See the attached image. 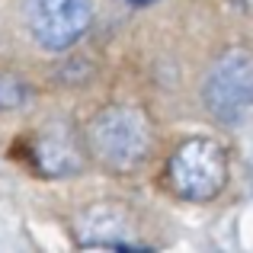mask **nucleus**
<instances>
[{
	"label": "nucleus",
	"mask_w": 253,
	"mask_h": 253,
	"mask_svg": "<svg viewBox=\"0 0 253 253\" xmlns=\"http://www.w3.org/2000/svg\"><path fill=\"white\" fill-rule=\"evenodd\" d=\"M84 148L103 170L116 176L138 173L148 164L151 148H154V131L151 119L138 106L112 103L99 109L84 128Z\"/></svg>",
	"instance_id": "nucleus-1"
},
{
	"label": "nucleus",
	"mask_w": 253,
	"mask_h": 253,
	"mask_svg": "<svg viewBox=\"0 0 253 253\" xmlns=\"http://www.w3.org/2000/svg\"><path fill=\"white\" fill-rule=\"evenodd\" d=\"M74 234L81 247H112V250H128L138 247L135 228H131L128 211L119 202H93L74 215Z\"/></svg>",
	"instance_id": "nucleus-5"
},
{
	"label": "nucleus",
	"mask_w": 253,
	"mask_h": 253,
	"mask_svg": "<svg viewBox=\"0 0 253 253\" xmlns=\"http://www.w3.org/2000/svg\"><path fill=\"white\" fill-rule=\"evenodd\" d=\"M32 99V86L26 84L23 74H13V71H0V112H13L23 109Z\"/></svg>",
	"instance_id": "nucleus-7"
},
{
	"label": "nucleus",
	"mask_w": 253,
	"mask_h": 253,
	"mask_svg": "<svg viewBox=\"0 0 253 253\" xmlns=\"http://www.w3.org/2000/svg\"><path fill=\"white\" fill-rule=\"evenodd\" d=\"M234 3H237V6H241V10H244V13H250V16H253V0H234Z\"/></svg>",
	"instance_id": "nucleus-8"
},
{
	"label": "nucleus",
	"mask_w": 253,
	"mask_h": 253,
	"mask_svg": "<svg viewBox=\"0 0 253 253\" xmlns=\"http://www.w3.org/2000/svg\"><path fill=\"white\" fill-rule=\"evenodd\" d=\"M32 164L45 179L77 176L84 170V151L64 122H51L32 138Z\"/></svg>",
	"instance_id": "nucleus-6"
},
{
	"label": "nucleus",
	"mask_w": 253,
	"mask_h": 253,
	"mask_svg": "<svg viewBox=\"0 0 253 253\" xmlns=\"http://www.w3.org/2000/svg\"><path fill=\"white\" fill-rule=\"evenodd\" d=\"M228 183V154L215 138H189L167 161V186L183 202H211Z\"/></svg>",
	"instance_id": "nucleus-2"
},
{
	"label": "nucleus",
	"mask_w": 253,
	"mask_h": 253,
	"mask_svg": "<svg viewBox=\"0 0 253 253\" xmlns=\"http://www.w3.org/2000/svg\"><path fill=\"white\" fill-rule=\"evenodd\" d=\"M23 23L45 51H68L93 23V0H23Z\"/></svg>",
	"instance_id": "nucleus-3"
},
{
	"label": "nucleus",
	"mask_w": 253,
	"mask_h": 253,
	"mask_svg": "<svg viewBox=\"0 0 253 253\" xmlns=\"http://www.w3.org/2000/svg\"><path fill=\"white\" fill-rule=\"evenodd\" d=\"M253 103V55L247 48H228L205 77V106L224 125H234Z\"/></svg>",
	"instance_id": "nucleus-4"
},
{
	"label": "nucleus",
	"mask_w": 253,
	"mask_h": 253,
	"mask_svg": "<svg viewBox=\"0 0 253 253\" xmlns=\"http://www.w3.org/2000/svg\"><path fill=\"white\" fill-rule=\"evenodd\" d=\"M131 3H154V0H131Z\"/></svg>",
	"instance_id": "nucleus-9"
}]
</instances>
